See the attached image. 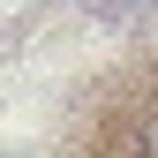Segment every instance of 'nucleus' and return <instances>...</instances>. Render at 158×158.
<instances>
[{"label": "nucleus", "instance_id": "obj_2", "mask_svg": "<svg viewBox=\"0 0 158 158\" xmlns=\"http://www.w3.org/2000/svg\"><path fill=\"white\" fill-rule=\"evenodd\" d=\"M135 158H158V113H151L143 128H135Z\"/></svg>", "mask_w": 158, "mask_h": 158}, {"label": "nucleus", "instance_id": "obj_1", "mask_svg": "<svg viewBox=\"0 0 158 158\" xmlns=\"http://www.w3.org/2000/svg\"><path fill=\"white\" fill-rule=\"evenodd\" d=\"M151 0H98V15H106V23H121V15H143Z\"/></svg>", "mask_w": 158, "mask_h": 158}]
</instances>
